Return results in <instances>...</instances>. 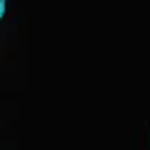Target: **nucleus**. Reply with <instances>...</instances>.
Masks as SVG:
<instances>
[{"label": "nucleus", "mask_w": 150, "mask_h": 150, "mask_svg": "<svg viewBox=\"0 0 150 150\" xmlns=\"http://www.w3.org/2000/svg\"><path fill=\"white\" fill-rule=\"evenodd\" d=\"M5 3H8V0H0V17L5 15Z\"/></svg>", "instance_id": "nucleus-1"}]
</instances>
